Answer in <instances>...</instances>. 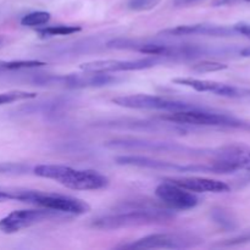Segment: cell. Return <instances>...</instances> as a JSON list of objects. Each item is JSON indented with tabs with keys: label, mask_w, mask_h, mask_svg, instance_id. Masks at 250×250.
I'll return each mask as SVG.
<instances>
[{
	"label": "cell",
	"mask_w": 250,
	"mask_h": 250,
	"mask_svg": "<svg viewBox=\"0 0 250 250\" xmlns=\"http://www.w3.org/2000/svg\"><path fill=\"white\" fill-rule=\"evenodd\" d=\"M114 211L97 217L90 226L100 231H114L127 227L163 224L175 219V214L165 204L160 205L144 199L120 203L115 207Z\"/></svg>",
	"instance_id": "6da1fadb"
},
{
	"label": "cell",
	"mask_w": 250,
	"mask_h": 250,
	"mask_svg": "<svg viewBox=\"0 0 250 250\" xmlns=\"http://www.w3.org/2000/svg\"><path fill=\"white\" fill-rule=\"evenodd\" d=\"M36 176L54 180L73 190H97L109 186V178L95 170H77L65 165H38L33 168Z\"/></svg>",
	"instance_id": "7a4b0ae2"
},
{
	"label": "cell",
	"mask_w": 250,
	"mask_h": 250,
	"mask_svg": "<svg viewBox=\"0 0 250 250\" xmlns=\"http://www.w3.org/2000/svg\"><path fill=\"white\" fill-rule=\"evenodd\" d=\"M166 122L180 125V126H203L222 127V128H250L249 122L232 116L229 114L211 111L205 107H195L189 110L173 111L160 116Z\"/></svg>",
	"instance_id": "3957f363"
},
{
	"label": "cell",
	"mask_w": 250,
	"mask_h": 250,
	"mask_svg": "<svg viewBox=\"0 0 250 250\" xmlns=\"http://www.w3.org/2000/svg\"><path fill=\"white\" fill-rule=\"evenodd\" d=\"M19 202L28 203L39 208L59 211L66 215H83L90 211L87 202L70 195L42 192L34 189H20Z\"/></svg>",
	"instance_id": "277c9868"
},
{
	"label": "cell",
	"mask_w": 250,
	"mask_h": 250,
	"mask_svg": "<svg viewBox=\"0 0 250 250\" xmlns=\"http://www.w3.org/2000/svg\"><path fill=\"white\" fill-rule=\"evenodd\" d=\"M105 146L115 150L153 151V153H180L190 155H211L214 149H197L181 146L175 142H158L142 138H115L105 142Z\"/></svg>",
	"instance_id": "5b68a950"
},
{
	"label": "cell",
	"mask_w": 250,
	"mask_h": 250,
	"mask_svg": "<svg viewBox=\"0 0 250 250\" xmlns=\"http://www.w3.org/2000/svg\"><path fill=\"white\" fill-rule=\"evenodd\" d=\"M120 81L116 76L106 72H89L71 73V75H49L37 78L36 83L48 87L67 88V89H82V88H98L104 85L114 84Z\"/></svg>",
	"instance_id": "8992f818"
},
{
	"label": "cell",
	"mask_w": 250,
	"mask_h": 250,
	"mask_svg": "<svg viewBox=\"0 0 250 250\" xmlns=\"http://www.w3.org/2000/svg\"><path fill=\"white\" fill-rule=\"evenodd\" d=\"M203 243V239L189 232H165L154 233L124 244L117 248L122 249H187L194 248Z\"/></svg>",
	"instance_id": "52a82bcc"
},
{
	"label": "cell",
	"mask_w": 250,
	"mask_h": 250,
	"mask_svg": "<svg viewBox=\"0 0 250 250\" xmlns=\"http://www.w3.org/2000/svg\"><path fill=\"white\" fill-rule=\"evenodd\" d=\"M112 103L119 106L127 107V109L138 110H160V111H181V110H189L199 107L195 104L181 102V100L168 99L165 97L149 94H131L122 95L112 99Z\"/></svg>",
	"instance_id": "ba28073f"
},
{
	"label": "cell",
	"mask_w": 250,
	"mask_h": 250,
	"mask_svg": "<svg viewBox=\"0 0 250 250\" xmlns=\"http://www.w3.org/2000/svg\"><path fill=\"white\" fill-rule=\"evenodd\" d=\"M115 163L121 166H132V167L149 168L158 171H173V172H205L212 173L209 163L207 164H190V165H181L171 161L159 160V159L149 158L143 155H120L115 158Z\"/></svg>",
	"instance_id": "9c48e42d"
},
{
	"label": "cell",
	"mask_w": 250,
	"mask_h": 250,
	"mask_svg": "<svg viewBox=\"0 0 250 250\" xmlns=\"http://www.w3.org/2000/svg\"><path fill=\"white\" fill-rule=\"evenodd\" d=\"M61 215L63 214L45 209V208L15 210L0 220V231L6 234L16 233V232L23 229H28L33 225L41 224V222L48 221V220L58 219Z\"/></svg>",
	"instance_id": "30bf717a"
},
{
	"label": "cell",
	"mask_w": 250,
	"mask_h": 250,
	"mask_svg": "<svg viewBox=\"0 0 250 250\" xmlns=\"http://www.w3.org/2000/svg\"><path fill=\"white\" fill-rule=\"evenodd\" d=\"M165 60V58H160V56H148V58L137 59V60H95L82 63L80 68L82 71H89V72H126V71H141L151 68Z\"/></svg>",
	"instance_id": "8fae6325"
},
{
	"label": "cell",
	"mask_w": 250,
	"mask_h": 250,
	"mask_svg": "<svg viewBox=\"0 0 250 250\" xmlns=\"http://www.w3.org/2000/svg\"><path fill=\"white\" fill-rule=\"evenodd\" d=\"M155 195L171 210H189L200 202L193 192L165 180L156 187Z\"/></svg>",
	"instance_id": "7c38bea8"
},
{
	"label": "cell",
	"mask_w": 250,
	"mask_h": 250,
	"mask_svg": "<svg viewBox=\"0 0 250 250\" xmlns=\"http://www.w3.org/2000/svg\"><path fill=\"white\" fill-rule=\"evenodd\" d=\"M173 83L185 87L192 88L197 92L212 93L215 95L225 98H233V99H244L246 95V88L234 87V85L226 84V83L215 82V81L198 80L192 77H180L172 80Z\"/></svg>",
	"instance_id": "4fadbf2b"
},
{
	"label": "cell",
	"mask_w": 250,
	"mask_h": 250,
	"mask_svg": "<svg viewBox=\"0 0 250 250\" xmlns=\"http://www.w3.org/2000/svg\"><path fill=\"white\" fill-rule=\"evenodd\" d=\"M165 181L177 185L193 193H229L231 187L219 180L207 177H168Z\"/></svg>",
	"instance_id": "5bb4252c"
},
{
	"label": "cell",
	"mask_w": 250,
	"mask_h": 250,
	"mask_svg": "<svg viewBox=\"0 0 250 250\" xmlns=\"http://www.w3.org/2000/svg\"><path fill=\"white\" fill-rule=\"evenodd\" d=\"M99 127L116 129H133V131L144 132H186L185 128H180V125L172 124H158V122L143 121V120H112V121H104L103 124H97Z\"/></svg>",
	"instance_id": "9a60e30c"
},
{
	"label": "cell",
	"mask_w": 250,
	"mask_h": 250,
	"mask_svg": "<svg viewBox=\"0 0 250 250\" xmlns=\"http://www.w3.org/2000/svg\"><path fill=\"white\" fill-rule=\"evenodd\" d=\"M234 33V29L227 28L216 24H185L173 28H166L161 31L160 36L183 37V36H209V37H229Z\"/></svg>",
	"instance_id": "2e32d148"
},
{
	"label": "cell",
	"mask_w": 250,
	"mask_h": 250,
	"mask_svg": "<svg viewBox=\"0 0 250 250\" xmlns=\"http://www.w3.org/2000/svg\"><path fill=\"white\" fill-rule=\"evenodd\" d=\"M82 31L80 26H67V24H58V26H46L37 28L36 32L41 38H49L56 36H71Z\"/></svg>",
	"instance_id": "e0dca14e"
},
{
	"label": "cell",
	"mask_w": 250,
	"mask_h": 250,
	"mask_svg": "<svg viewBox=\"0 0 250 250\" xmlns=\"http://www.w3.org/2000/svg\"><path fill=\"white\" fill-rule=\"evenodd\" d=\"M51 19L48 11H32L21 19V24L24 27H41L48 23Z\"/></svg>",
	"instance_id": "ac0fdd59"
},
{
	"label": "cell",
	"mask_w": 250,
	"mask_h": 250,
	"mask_svg": "<svg viewBox=\"0 0 250 250\" xmlns=\"http://www.w3.org/2000/svg\"><path fill=\"white\" fill-rule=\"evenodd\" d=\"M211 217L220 227L225 229H234L237 227L233 216L225 209H214L211 211Z\"/></svg>",
	"instance_id": "d6986e66"
},
{
	"label": "cell",
	"mask_w": 250,
	"mask_h": 250,
	"mask_svg": "<svg viewBox=\"0 0 250 250\" xmlns=\"http://www.w3.org/2000/svg\"><path fill=\"white\" fill-rule=\"evenodd\" d=\"M33 98H37V93L24 92V90H11V92L0 93V106L5 104H11L15 102L33 99Z\"/></svg>",
	"instance_id": "ffe728a7"
},
{
	"label": "cell",
	"mask_w": 250,
	"mask_h": 250,
	"mask_svg": "<svg viewBox=\"0 0 250 250\" xmlns=\"http://www.w3.org/2000/svg\"><path fill=\"white\" fill-rule=\"evenodd\" d=\"M227 67H229V66H227L226 63L217 62V61L204 60V61H200V62L194 63V65L192 66V70L198 73H208V72H217V71L226 70Z\"/></svg>",
	"instance_id": "44dd1931"
},
{
	"label": "cell",
	"mask_w": 250,
	"mask_h": 250,
	"mask_svg": "<svg viewBox=\"0 0 250 250\" xmlns=\"http://www.w3.org/2000/svg\"><path fill=\"white\" fill-rule=\"evenodd\" d=\"M31 167L27 164L22 163H0V173L1 175H26Z\"/></svg>",
	"instance_id": "7402d4cb"
},
{
	"label": "cell",
	"mask_w": 250,
	"mask_h": 250,
	"mask_svg": "<svg viewBox=\"0 0 250 250\" xmlns=\"http://www.w3.org/2000/svg\"><path fill=\"white\" fill-rule=\"evenodd\" d=\"M160 0H129L128 7L133 11H148L154 9Z\"/></svg>",
	"instance_id": "603a6c76"
},
{
	"label": "cell",
	"mask_w": 250,
	"mask_h": 250,
	"mask_svg": "<svg viewBox=\"0 0 250 250\" xmlns=\"http://www.w3.org/2000/svg\"><path fill=\"white\" fill-rule=\"evenodd\" d=\"M250 243V231L244 232V233L238 234V236L233 237V238L226 239L224 242H220L219 246L221 247H234V246H241V244Z\"/></svg>",
	"instance_id": "cb8c5ba5"
},
{
	"label": "cell",
	"mask_w": 250,
	"mask_h": 250,
	"mask_svg": "<svg viewBox=\"0 0 250 250\" xmlns=\"http://www.w3.org/2000/svg\"><path fill=\"white\" fill-rule=\"evenodd\" d=\"M20 188H2L0 187V203L7 202V200L19 199Z\"/></svg>",
	"instance_id": "d4e9b609"
},
{
	"label": "cell",
	"mask_w": 250,
	"mask_h": 250,
	"mask_svg": "<svg viewBox=\"0 0 250 250\" xmlns=\"http://www.w3.org/2000/svg\"><path fill=\"white\" fill-rule=\"evenodd\" d=\"M234 32L239 34H243L244 37L250 39V23H244V22H241V23L234 24L233 27Z\"/></svg>",
	"instance_id": "484cf974"
},
{
	"label": "cell",
	"mask_w": 250,
	"mask_h": 250,
	"mask_svg": "<svg viewBox=\"0 0 250 250\" xmlns=\"http://www.w3.org/2000/svg\"><path fill=\"white\" fill-rule=\"evenodd\" d=\"M194 1H199V0H177L176 4H189V2H194Z\"/></svg>",
	"instance_id": "4316f807"
},
{
	"label": "cell",
	"mask_w": 250,
	"mask_h": 250,
	"mask_svg": "<svg viewBox=\"0 0 250 250\" xmlns=\"http://www.w3.org/2000/svg\"><path fill=\"white\" fill-rule=\"evenodd\" d=\"M241 55L242 56H250V46H249V48L243 49V50L241 51Z\"/></svg>",
	"instance_id": "83f0119b"
},
{
	"label": "cell",
	"mask_w": 250,
	"mask_h": 250,
	"mask_svg": "<svg viewBox=\"0 0 250 250\" xmlns=\"http://www.w3.org/2000/svg\"><path fill=\"white\" fill-rule=\"evenodd\" d=\"M5 38L2 36H0V48H1V46H4V44H5Z\"/></svg>",
	"instance_id": "f1b7e54d"
},
{
	"label": "cell",
	"mask_w": 250,
	"mask_h": 250,
	"mask_svg": "<svg viewBox=\"0 0 250 250\" xmlns=\"http://www.w3.org/2000/svg\"><path fill=\"white\" fill-rule=\"evenodd\" d=\"M246 1H249L250 2V0H246Z\"/></svg>",
	"instance_id": "f546056e"
}]
</instances>
